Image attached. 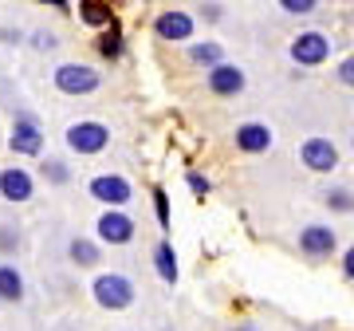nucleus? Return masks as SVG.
I'll return each mask as SVG.
<instances>
[{"label": "nucleus", "instance_id": "1", "mask_svg": "<svg viewBox=\"0 0 354 331\" xmlns=\"http://www.w3.org/2000/svg\"><path fill=\"white\" fill-rule=\"evenodd\" d=\"M95 304L111 307V312L130 307L134 304V284H130V276H122V272H106V276H99V280H95Z\"/></svg>", "mask_w": 354, "mask_h": 331}, {"label": "nucleus", "instance_id": "2", "mask_svg": "<svg viewBox=\"0 0 354 331\" xmlns=\"http://www.w3.org/2000/svg\"><path fill=\"white\" fill-rule=\"evenodd\" d=\"M55 87L64 91V95H91V91L99 87V71L87 64H64L55 71Z\"/></svg>", "mask_w": 354, "mask_h": 331}, {"label": "nucleus", "instance_id": "3", "mask_svg": "<svg viewBox=\"0 0 354 331\" xmlns=\"http://www.w3.org/2000/svg\"><path fill=\"white\" fill-rule=\"evenodd\" d=\"M106 142H111V130L102 123H75V127H67V146L75 154H99V150H106Z\"/></svg>", "mask_w": 354, "mask_h": 331}, {"label": "nucleus", "instance_id": "4", "mask_svg": "<svg viewBox=\"0 0 354 331\" xmlns=\"http://www.w3.org/2000/svg\"><path fill=\"white\" fill-rule=\"evenodd\" d=\"M91 197L102 205H111V209H122L130 202V181L122 174H99V178H91Z\"/></svg>", "mask_w": 354, "mask_h": 331}, {"label": "nucleus", "instance_id": "5", "mask_svg": "<svg viewBox=\"0 0 354 331\" xmlns=\"http://www.w3.org/2000/svg\"><path fill=\"white\" fill-rule=\"evenodd\" d=\"M327 55H330V39L323 32H304V36H295V44H291V60L304 64V67H319Z\"/></svg>", "mask_w": 354, "mask_h": 331}, {"label": "nucleus", "instance_id": "6", "mask_svg": "<svg viewBox=\"0 0 354 331\" xmlns=\"http://www.w3.org/2000/svg\"><path fill=\"white\" fill-rule=\"evenodd\" d=\"M299 158H304V166H307V170H315V174H330V170L339 166V150H335V142L319 138V134L304 142Z\"/></svg>", "mask_w": 354, "mask_h": 331}, {"label": "nucleus", "instance_id": "7", "mask_svg": "<svg viewBox=\"0 0 354 331\" xmlns=\"http://www.w3.org/2000/svg\"><path fill=\"white\" fill-rule=\"evenodd\" d=\"M8 146H12V154H24V158H36L39 150H44V134H39L36 118L20 115L12 123V134H8Z\"/></svg>", "mask_w": 354, "mask_h": 331}, {"label": "nucleus", "instance_id": "8", "mask_svg": "<svg viewBox=\"0 0 354 331\" xmlns=\"http://www.w3.org/2000/svg\"><path fill=\"white\" fill-rule=\"evenodd\" d=\"M99 241H106V244H127V241H134V221H130L122 209H106V213L99 217Z\"/></svg>", "mask_w": 354, "mask_h": 331}, {"label": "nucleus", "instance_id": "9", "mask_svg": "<svg viewBox=\"0 0 354 331\" xmlns=\"http://www.w3.org/2000/svg\"><path fill=\"white\" fill-rule=\"evenodd\" d=\"M153 32H158V39H169V44H181V39L193 36V16L181 12V8H169V12H162L158 20H153Z\"/></svg>", "mask_w": 354, "mask_h": 331}, {"label": "nucleus", "instance_id": "10", "mask_svg": "<svg viewBox=\"0 0 354 331\" xmlns=\"http://www.w3.org/2000/svg\"><path fill=\"white\" fill-rule=\"evenodd\" d=\"M205 83H209V91L213 95H241L244 91V71L236 64H216V67H209V75H205Z\"/></svg>", "mask_w": 354, "mask_h": 331}, {"label": "nucleus", "instance_id": "11", "mask_svg": "<svg viewBox=\"0 0 354 331\" xmlns=\"http://www.w3.org/2000/svg\"><path fill=\"white\" fill-rule=\"evenodd\" d=\"M0 197L4 202H28L32 197V174H28L24 166L0 170Z\"/></svg>", "mask_w": 354, "mask_h": 331}, {"label": "nucleus", "instance_id": "12", "mask_svg": "<svg viewBox=\"0 0 354 331\" xmlns=\"http://www.w3.org/2000/svg\"><path fill=\"white\" fill-rule=\"evenodd\" d=\"M335 244H339V237H335L330 225H307L299 233V253H307V256H330Z\"/></svg>", "mask_w": 354, "mask_h": 331}, {"label": "nucleus", "instance_id": "13", "mask_svg": "<svg viewBox=\"0 0 354 331\" xmlns=\"http://www.w3.org/2000/svg\"><path fill=\"white\" fill-rule=\"evenodd\" d=\"M236 150H244V154L272 150V130L264 123H244V127H236Z\"/></svg>", "mask_w": 354, "mask_h": 331}, {"label": "nucleus", "instance_id": "14", "mask_svg": "<svg viewBox=\"0 0 354 331\" xmlns=\"http://www.w3.org/2000/svg\"><path fill=\"white\" fill-rule=\"evenodd\" d=\"M153 265H158V276L165 284H177V256H174V244L169 241H162L153 249Z\"/></svg>", "mask_w": 354, "mask_h": 331}, {"label": "nucleus", "instance_id": "15", "mask_svg": "<svg viewBox=\"0 0 354 331\" xmlns=\"http://www.w3.org/2000/svg\"><path fill=\"white\" fill-rule=\"evenodd\" d=\"M0 300H24V276L12 265H0Z\"/></svg>", "mask_w": 354, "mask_h": 331}, {"label": "nucleus", "instance_id": "16", "mask_svg": "<svg viewBox=\"0 0 354 331\" xmlns=\"http://www.w3.org/2000/svg\"><path fill=\"white\" fill-rule=\"evenodd\" d=\"M71 260L83 265V268H91L95 260H99V244L87 241V237H75V241H71Z\"/></svg>", "mask_w": 354, "mask_h": 331}, {"label": "nucleus", "instance_id": "17", "mask_svg": "<svg viewBox=\"0 0 354 331\" xmlns=\"http://www.w3.org/2000/svg\"><path fill=\"white\" fill-rule=\"evenodd\" d=\"M99 51L106 55V60H118V55H122V32H118V20H111V28L102 32Z\"/></svg>", "mask_w": 354, "mask_h": 331}, {"label": "nucleus", "instance_id": "18", "mask_svg": "<svg viewBox=\"0 0 354 331\" xmlns=\"http://www.w3.org/2000/svg\"><path fill=\"white\" fill-rule=\"evenodd\" d=\"M189 55H193V64H205V67L225 64V60H221V48H216V44H193Z\"/></svg>", "mask_w": 354, "mask_h": 331}, {"label": "nucleus", "instance_id": "19", "mask_svg": "<svg viewBox=\"0 0 354 331\" xmlns=\"http://www.w3.org/2000/svg\"><path fill=\"white\" fill-rule=\"evenodd\" d=\"M79 16H83L87 24H95V28H99V24H106V28H111V20H114L106 4H79Z\"/></svg>", "mask_w": 354, "mask_h": 331}, {"label": "nucleus", "instance_id": "20", "mask_svg": "<svg viewBox=\"0 0 354 331\" xmlns=\"http://www.w3.org/2000/svg\"><path fill=\"white\" fill-rule=\"evenodd\" d=\"M327 205L330 209H339V213H351L354 197H351V190H327Z\"/></svg>", "mask_w": 354, "mask_h": 331}, {"label": "nucleus", "instance_id": "21", "mask_svg": "<svg viewBox=\"0 0 354 331\" xmlns=\"http://www.w3.org/2000/svg\"><path fill=\"white\" fill-rule=\"evenodd\" d=\"M44 178H51L55 186H64V181L71 178V174H67V166L59 162V158H48V162H44Z\"/></svg>", "mask_w": 354, "mask_h": 331}, {"label": "nucleus", "instance_id": "22", "mask_svg": "<svg viewBox=\"0 0 354 331\" xmlns=\"http://www.w3.org/2000/svg\"><path fill=\"white\" fill-rule=\"evenodd\" d=\"M279 8H283V12H291V16H307V12H315L319 4H315V0H283Z\"/></svg>", "mask_w": 354, "mask_h": 331}, {"label": "nucleus", "instance_id": "23", "mask_svg": "<svg viewBox=\"0 0 354 331\" xmlns=\"http://www.w3.org/2000/svg\"><path fill=\"white\" fill-rule=\"evenodd\" d=\"M153 209H158L162 229H169V197H165V190H153Z\"/></svg>", "mask_w": 354, "mask_h": 331}, {"label": "nucleus", "instance_id": "24", "mask_svg": "<svg viewBox=\"0 0 354 331\" xmlns=\"http://www.w3.org/2000/svg\"><path fill=\"white\" fill-rule=\"evenodd\" d=\"M16 244H20V237L12 233V225H0V249H4V253H12Z\"/></svg>", "mask_w": 354, "mask_h": 331}, {"label": "nucleus", "instance_id": "25", "mask_svg": "<svg viewBox=\"0 0 354 331\" xmlns=\"http://www.w3.org/2000/svg\"><path fill=\"white\" fill-rule=\"evenodd\" d=\"M189 190L197 193V197H205V193L213 190V186H209V178H201V174H189Z\"/></svg>", "mask_w": 354, "mask_h": 331}, {"label": "nucleus", "instance_id": "26", "mask_svg": "<svg viewBox=\"0 0 354 331\" xmlns=\"http://www.w3.org/2000/svg\"><path fill=\"white\" fill-rule=\"evenodd\" d=\"M339 79H342V83H346V87H354V55H351V60H342V64H339Z\"/></svg>", "mask_w": 354, "mask_h": 331}, {"label": "nucleus", "instance_id": "27", "mask_svg": "<svg viewBox=\"0 0 354 331\" xmlns=\"http://www.w3.org/2000/svg\"><path fill=\"white\" fill-rule=\"evenodd\" d=\"M342 268H346V276L354 280V244L346 249V256H342Z\"/></svg>", "mask_w": 354, "mask_h": 331}, {"label": "nucleus", "instance_id": "28", "mask_svg": "<svg viewBox=\"0 0 354 331\" xmlns=\"http://www.w3.org/2000/svg\"><path fill=\"white\" fill-rule=\"evenodd\" d=\"M241 331H256V328H248V323H244V328H241Z\"/></svg>", "mask_w": 354, "mask_h": 331}]
</instances>
